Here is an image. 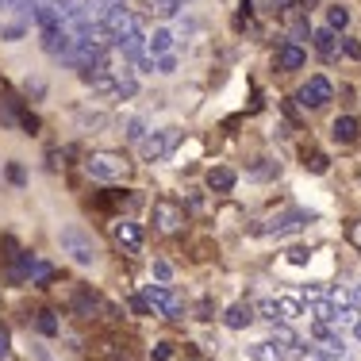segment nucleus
I'll return each instance as SVG.
<instances>
[{"mask_svg":"<svg viewBox=\"0 0 361 361\" xmlns=\"http://www.w3.org/2000/svg\"><path fill=\"white\" fill-rule=\"evenodd\" d=\"M62 250L70 254L77 265H92V262H97V246H92V238L85 235V231H77V227L62 231Z\"/></svg>","mask_w":361,"mask_h":361,"instance_id":"5","label":"nucleus"},{"mask_svg":"<svg viewBox=\"0 0 361 361\" xmlns=\"http://www.w3.org/2000/svg\"><path fill=\"white\" fill-rule=\"evenodd\" d=\"M85 169H89L92 180H123L127 173H131V161H127L123 154L100 150V154H92V158L85 161Z\"/></svg>","mask_w":361,"mask_h":361,"instance_id":"1","label":"nucleus"},{"mask_svg":"<svg viewBox=\"0 0 361 361\" xmlns=\"http://www.w3.org/2000/svg\"><path fill=\"white\" fill-rule=\"evenodd\" d=\"M312 338H315V354L323 357H346V342H342L338 326L334 323H312Z\"/></svg>","mask_w":361,"mask_h":361,"instance_id":"4","label":"nucleus"},{"mask_svg":"<svg viewBox=\"0 0 361 361\" xmlns=\"http://www.w3.org/2000/svg\"><path fill=\"white\" fill-rule=\"evenodd\" d=\"M169 50H173V31L169 27H158L154 31V35H146V54H169Z\"/></svg>","mask_w":361,"mask_h":361,"instance_id":"18","label":"nucleus"},{"mask_svg":"<svg viewBox=\"0 0 361 361\" xmlns=\"http://www.w3.org/2000/svg\"><path fill=\"white\" fill-rule=\"evenodd\" d=\"M350 300H354V307H361V285H357L354 292H350Z\"/></svg>","mask_w":361,"mask_h":361,"instance_id":"42","label":"nucleus"},{"mask_svg":"<svg viewBox=\"0 0 361 361\" xmlns=\"http://www.w3.org/2000/svg\"><path fill=\"white\" fill-rule=\"evenodd\" d=\"M208 188H212V192H231V188H235V169L216 166V169L208 173Z\"/></svg>","mask_w":361,"mask_h":361,"instance_id":"20","label":"nucleus"},{"mask_svg":"<svg viewBox=\"0 0 361 361\" xmlns=\"http://www.w3.org/2000/svg\"><path fill=\"white\" fill-rule=\"evenodd\" d=\"M304 315H307L312 323H331V319H334V300L307 296V304H304Z\"/></svg>","mask_w":361,"mask_h":361,"instance_id":"13","label":"nucleus"},{"mask_svg":"<svg viewBox=\"0 0 361 361\" xmlns=\"http://www.w3.org/2000/svg\"><path fill=\"white\" fill-rule=\"evenodd\" d=\"M111 238H116L127 254H139L142 250V227L135 219H116V223H111Z\"/></svg>","mask_w":361,"mask_h":361,"instance_id":"9","label":"nucleus"},{"mask_svg":"<svg viewBox=\"0 0 361 361\" xmlns=\"http://www.w3.org/2000/svg\"><path fill=\"white\" fill-rule=\"evenodd\" d=\"M277 161H269V158H257L254 166H250V177H257V180H269V177H277Z\"/></svg>","mask_w":361,"mask_h":361,"instance_id":"24","label":"nucleus"},{"mask_svg":"<svg viewBox=\"0 0 361 361\" xmlns=\"http://www.w3.org/2000/svg\"><path fill=\"white\" fill-rule=\"evenodd\" d=\"M326 27H331V31H346L350 27V12L342 4H331V8H326Z\"/></svg>","mask_w":361,"mask_h":361,"instance_id":"21","label":"nucleus"},{"mask_svg":"<svg viewBox=\"0 0 361 361\" xmlns=\"http://www.w3.org/2000/svg\"><path fill=\"white\" fill-rule=\"evenodd\" d=\"M246 357L250 361H285V346L273 342V338H265V342H254V346L246 350Z\"/></svg>","mask_w":361,"mask_h":361,"instance_id":"15","label":"nucleus"},{"mask_svg":"<svg viewBox=\"0 0 361 361\" xmlns=\"http://www.w3.org/2000/svg\"><path fill=\"white\" fill-rule=\"evenodd\" d=\"M250 4H254V0H238V12H243V16H250ZM243 16H238V20H243Z\"/></svg>","mask_w":361,"mask_h":361,"instance_id":"41","label":"nucleus"},{"mask_svg":"<svg viewBox=\"0 0 361 361\" xmlns=\"http://www.w3.org/2000/svg\"><path fill=\"white\" fill-rule=\"evenodd\" d=\"M135 92H139V81L131 77V70L119 66V70H116V85H111V97H116V100H131Z\"/></svg>","mask_w":361,"mask_h":361,"instance_id":"16","label":"nucleus"},{"mask_svg":"<svg viewBox=\"0 0 361 361\" xmlns=\"http://www.w3.org/2000/svg\"><path fill=\"white\" fill-rule=\"evenodd\" d=\"M342 54H350V58H357V62H361V42L357 39H342Z\"/></svg>","mask_w":361,"mask_h":361,"instance_id":"33","label":"nucleus"},{"mask_svg":"<svg viewBox=\"0 0 361 361\" xmlns=\"http://www.w3.org/2000/svg\"><path fill=\"white\" fill-rule=\"evenodd\" d=\"M8 354H12V346H8V334H4V331H0V361H4Z\"/></svg>","mask_w":361,"mask_h":361,"instance_id":"39","label":"nucleus"},{"mask_svg":"<svg viewBox=\"0 0 361 361\" xmlns=\"http://www.w3.org/2000/svg\"><path fill=\"white\" fill-rule=\"evenodd\" d=\"M254 312L262 315V319H269V323H277V319H281V307H277V300H262V304H257Z\"/></svg>","mask_w":361,"mask_h":361,"instance_id":"27","label":"nucleus"},{"mask_svg":"<svg viewBox=\"0 0 361 361\" xmlns=\"http://www.w3.org/2000/svg\"><path fill=\"white\" fill-rule=\"evenodd\" d=\"M273 342H281L285 346V354L292 346H296V334H292V326H285V323H273Z\"/></svg>","mask_w":361,"mask_h":361,"instance_id":"26","label":"nucleus"},{"mask_svg":"<svg viewBox=\"0 0 361 361\" xmlns=\"http://www.w3.org/2000/svg\"><path fill=\"white\" fill-rule=\"evenodd\" d=\"M312 47L319 50V58H326V62H334V58L342 54V39H338V31H331V27L312 31Z\"/></svg>","mask_w":361,"mask_h":361,"instance_id":"12","label":"nucleus"},{"mask_svg":"<svg viewBox=\"0 0 361 361\" xmlns=\"http://www.w3.org/2000/svg\"><path fill=\"white\" fill-rule=\"evenodd\" d=\"M131 312H135V315H154V312H150V304H146L142 296H131Z\"/></svg>","mask_w":361,"mask_h":361,"instance_id":"34","label":"nucleus"},{"mask_svg":"<svg viewBox=\"0 0 361 361\" xmlns=\"http://www.w3.org/2000/svg\"><path fill=\"white\" fill-rule=\"evenodd\" d=\"M39 331H42V334H58V319H54V312H39Z\"/></svg>","mask_w":361,"mask_h":361,"instance_id":"29","label":"nucleus"},{"mask_svg":"<svg viewBox=\"0 0 361 361\" xmlns=\"http://www.w3.org/2000/svg\"><path fill=\"white\" fill-rule=\"evenodd\" d=\"M8 180H12V185H23V169L20 166H8Z\"/></svg>","mask_w":361,"mask_h":361,"instance_id":"38","label":"nucleus"},{"mask_svg":"<svg viewBox=\"0 0 361 361\" xmlns=\"http://www.w3.org/2000/svg\"><path fill=\"white\" fill-rule=\"evenodd\" d=\"M304 223H312V216H307V212H285V216L269 219L265 227H257V235H277V238H285V235H292V231H300Z\"/></svg>","mask_w":361,"mask_h":361,"instance_id":"8","label":"nucleus"},{"mask_svg":"<svg viewBox=\"0 0 361 361\" xmlns=\"http://www.w3.org/2000/svg\"><path fill=\"white\" fill-rule=\"evenodd\" d=\"M111 47H116V54L123 58V62H127V58H142V54H146V35H142V27L116 35V39H111Z\"/></svg>","mask_w":361,"mask_h":361,"instance_id":"10","label":"nucleus"},{"mask_svg":"<svg viewBox=\"0 0 361 361\" xmlns=\"http://www.w3.org/2000/svg\"><path fill=\"white\" fill-rule=\"evenodd\" d=\"M154 70H158V73H173L177 70V58L173 54H158V58H154Z\"/></svg>","mask_w":361,"mask_h":361,"instance_id":"30","label":"nucleus"},{"mask_svg":"<svg viewBox=\"0 0 361 361\" xmlns=\"http://www.w3.org/2000/svg\"><path fill=\"white\" fill-rule=\"evenodd\" d=\"M173 146H177V131L173 127H166V131H150L146 139L139 142V154H142V161H166L169 154H173Z\"/></svg>","mask_w":361,"mask_h":361,"instance_id":"3","label":"nucleus"},{"mask_svg":"<svg viewBox=\"0 0 361 361\" xmlns=\"http://www.w3.org/2000/svg\"><path fill=\"white\" fill-rule=\"evenodd\" d=\"M100 312V296L89 288H77L73 292V315H97Z\"/></svg>","mask_w":361,"mask_h":361,"instance_id":"19","label":"nucleus"},{"mask_svg":"<svg viewBox=\"0 0 361 361\" xmlns=\"http://www.w3.org/2000/svg\"><path fill=\"white\" fill-rule=\"evenodd\" d=\"M277 307H281V319H300V315H304V304H300V300H292V296H281Z\"/></svg>","mask_w":361,"mask_h":361,"instance_id":"25","label":"nucleus"},{"mask_svg":"<svg viewBox=\"0 0 361 361\" xmlns=\"http://www.w3.org/2000/svg\"><path fill=\"white\" fill-rule=\"evenodd\" d=\"M254 319H257L254 304H231V307H227V315H223V323H227L231 331H243V326H250Z\"/></svg>","mask_w":361,"mask_h":361,"instance_id":"14","label":"nucleus"},{"mask_svg":"<svg viewBox=\"0 0 361 361\" xmlns=\"http://www.w3.org/2000/svg\"><path fill=\"white\" fill-rule=\"evenodd\" d=\"M288 257H292V262H296V265H304V262H307V250H292Z\"/></svg>","mask_w":361,"mask_h":361,"instance_id":"40","label":"nucleus"},{"mask_svg":"<svg viewBox=\"0 0 361 361\" xmlns=\"http://www.w3.org/2000/svg\"><path fill=\"white\" fill-rule=\"evenodd\" d=\"M104 204H119V208H139L142 196L135 192V188H123V192H116V196H104Z\"/></svg>","mask_w":361,"mask_h":361,"instance_id":"23","label":"nucleus"},{"mask_svg":"<svg viewBox=\"0 0 361 361\" xmlns=\"http://www.w3.org/2000/svg\"><path fill=\"white\" fill-rule=\"evenodd\" d=\"M173 357V346H169V342H158V346L150 350V361H169Z\"/></svg>","mask_w":361,"mask_h":361,"instance_id":"32","label":"nucleus"},{"mask_svg":"<svg viewBox=\"0 0 361 361\" xmlns=\"http://www.w3.org/2000/svg\"><path fill=\"white\" fill-rule=\"evenodd\" d=\"M146 135H150V131H146L142 119H131V123H127V139H131V142H142Z\"/></svg>","mask_w":361,"mask_h":361,"instance_id":"28","label":"nucleus"},{"mask_svg":"<svg viewBox=\"0 0 361 361\" xmlns=\"http://www.w3.org/2000/svg\"><path fill=\"white\" fill-rule=\"evenodd\" d=\"M269 8H273V12H292L296 0H269Z\"/></svg>","mask_w":361,"mask_h":361,"instance_id":"37","label":"nucleus"},{"mask_svg":"<svg viewBox=\"0 0 361 361\" xmlns=\"http://www.w3.org/2000/svg\"><path fill=\"white\" fill-rule=\"evenodd\" d=\"M304 166L312 169V173H326V169H331V161H326V154H312V158H307Z\"/></svg>","mask_w":361,"mask_h":361,"instance_id":"31","label":"nucleus"},{"mask_svg":"<svg viewBox=\"0 0 361 361\" xmlns=\"http://www.w3.org/2000/svg\"><path fill=\"white\" fill-rule=\"evenodd\" d=\"M154 277H158V281H169V277H173V269H169V262H154Z\"/></svg>","mask_w":361,"mask_h":361,"instance_id":"35","label":"nucleus"},{"mask_svg":"<svg viewBox=\"0 0 361 361\" xmlns=\"http://www.w3.org/2000/svg\"><path fill=\"white\" fill-rule=\"evenodd\" d=\"M331 97H334V89H331V81H326V77H307V85L296 92V100L304 108H323Z\"/></svg>","mask_w":361,"mask_h":361,"instance_id":"7","label":"nucleus"},{"mask_svg":"<svg viewBox=\"0 0 361 361\" xmlns=\"http://www.w3.org/2000/svg\"><path fill=\"white\" fill-rule=\"evenodd\" d=\"M142 300L150 304V312L166 315V319H180V315H185L180 296H177L173 288H166V285H146V288H142Z\"/></svg>","mask_w":361,"mask_h":361,"instance_id":"2","label":"nucleus"},{"mask_svg":"<svg viewBox=\"0 0 361 361\" xmlns=\"http://www.w3.org/2000/svg\"><path fill=\"white\" fill-rule=\"evenodd\" d=\"M346 238H350V243H354L357 250H361V223H350V227H346Z\"/></svg>","mask_w":361,"mask_h":361,"instance_id":"36","label":"nucleus"},{"mask_svg":"<svg viewBox=\"0 0 361 361\" xmlns=\"http://www.w3.org/2000/svg\"><path fill=\"white\" fill-rule=\"evenodd\" d=\"M277 70L281 73H292V70H304V62H307V54H304V47L300 42H281L277 47Z\"/></svg>","mask_w":361,"mask_h":361,"instance_id":"11","label":"nucleus"},{"mask_svg":"<svg viewBox=\"0 0 361 361\" xmlns=\"http://www.w3.org/2000/svg\"><path fill=\"white\" fill-rule=\"evenodd\" d=\"M292 39L288 42H304V39H312V23L304 20V16H300V8H292Z\"/></svg>","mask_w":361,"mask_h":361,"instance_id":"22","label":"nucleus"},{"mask_svg":"<svg viewBox=\"0 0 361 361\" xmlns=\"http://www.w3.org/2000/svg\"><path fill=\"white\" fill-rule=\"evenodd\" d=\"M185 223V204L177 200H154V227L161 235H173V231Z\"/></svg>","mask_w":361,"mask_h":361,"instance_id":"6","label":"nucleus"},{"mask_svg":"<svg viewBox=\"0 0 361 361\" xmlns=\"http://www.w3.org/2000/svg\"><path fill=\"white\" fill-rule=\"evenodd\" d=\"M357 131H361V127H357V119H354V116H338V119L331 123L334 142H357Z\"/></svg>","mask_w":361,"mask_h":361,"instance_id":"17","label":"nucleus"},{"mask_svg":"<svg viewBox=\"0 0 361 361\" xmlns=\"http://www.w3.org/2000/svg\"><path fill=\"white\" fill-rule=\"evenodd\" d=\"M354 338L361 342V319H354Z\"/></svg>","mask_w":361,"mask_h":361,"instance_id":"43","label":"nucleus"}]
</instances>
